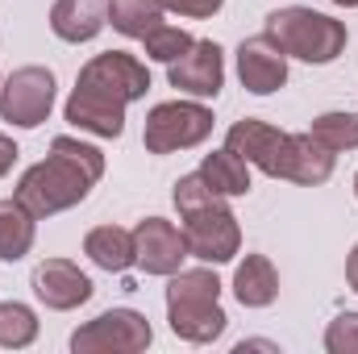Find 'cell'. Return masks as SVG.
<instances>
[{"mask_svg": "<svg viewBox=\"0 0 358 354\" xmlns=\"http://www.w3.org/2000/svg\"><path fill=\"white\" fill-rule=\"evenodd\" d=\"M150 88V71L125 55V50H108L96 55L88 67L80 71L76 92L67 100V121L100 134V138H121L125 134V104H134L138 96H146Z\"/></svg>", "mask_w": 358, "mask_h": 354, "instance_id": "1", "label": "cell"}, {"mask_svg": "<svg viewBox=\"0 0 358 354\" xmlns=\"http://www.w3.org/2000/svg\"><path fill=\"white\" fill-rule=\"evenodd\" d=\"M225 146L255 163L259 171L292 183H325L334 176V150H325L313 134H283L267 121H238L229 125Z\"/></svg>", "mask_w": 358, "mask_h": 354, "instance_id": "2", "label": "cell"}, {"mask_svg": "<svg viewBox=\"0 0 358 354\" xmlns=\"http://www.w3.org/2000/svg\"><path fill=\"white\" fill-rule=\"evenodd\" d=\"M100 176H104V155L96 146L76 142V138H55L50 155L21 176L17 200L34 217H50V213H63V208L80 204Z\"/></svg>", "mask_w": 358, "mask_h": 354, "instance_id": "3", "label": "cell"}, {"mask_svg": "<svg viewBox=\"0 0 358 354\" xmlns=\"http://www.w3.org/2000/svg\"><path fill=\"white\" fill-rule=\"evenodd\" d=\"M217 296H221V283L213 271H179L167 288L171 330L187 342H213L225 330V313H221Z\"/></svg>", "mask_w": 358, "mask_h": 354, "instance_id": "4", "label": "cell"}, {"mask_svg": "<svg viewBox=\"0 0 358 354\" xmlns=\"http://www.w3.org/2000/svg\"><path fill=\"white\" fill-rule=\"evenodd\" d=\"M267 38L304 63H334L346 50V25L313 8H279L267 17Z\"/></svg>", "mask_w": 358, "mask_h": 354, "instance_id": "5", "label": "cell"}, {"mask_svg": "<svg viewBox=\"0 0 358 354\" xmlns=\"http://www.w3.org/2000/svg\"><path fill=\"white\" fill-rule=\"evenodd\" d=\"M183 242H187V255L204 263H229L242 246L238 217L221 204V196H208L204 204L183 208Z\"/></svg>", "mask_w": 358, "mask_h": 354, "instance_id": "6", "label": "cell"}, {"mask_svg": "<svg viewBox=\"0 0 358 354\" xmlns=\"http://www.w3.org/2000/svg\"><path fill=\"white\" fill-rule=\"evenodd\" d=\"M208 134H213V113H208L204 104L167 100V104H155V108H150L142 142H146L150 155H171V150L200 146Z\"/></svg>", "mask_w": 358, "mask_h": 354, "instance_id": "7", "label": "cell"}, {"mask_svg": "<svg viewBox=\"0 0 358 354\" xmlns=\"http://www.w3.org/2000/svg\"><path fill=\"white\" fill-rule=\"evenodd\" d=\"M50 104H55V76L46 67H21L0 88V117L21 129L42 125L50 117Z\"/></svg>", "mask_w": 358, "mask_h": 354, "instance_id": "8", "label": "cell"}, {"mask_svg": "<svg viewBox=\"0 0 358 354\" xmlns=\"http://www.w3.org/2000/svg\"><path fill=\"white\" fill-rule=\"evenodd\" d=\"M150 346V325L142 313L134 309H113V313H100L92 325H84L76 338H71V351H146Z\"/></svg>", "mask_w": 358, "mask_h": 354, "instance_id": "9", "label": "cell"}, {"mask_svg": "<svg viewBox=\"0 0 358 354\" xmlns=\"http://www.w3.org/2000/svg\"><path fill=\"white\" fill-rule=\"evenodd\" d=\"M134 255H138V263L146 267V275H176L179 263L187 259L183 229H176L163 217H146L134 229Z\"/></svg>", "mask_w": 358, "mask_h": 354, "instance_id": "10", "label": "cell"}, {"mask_svg": "<svg viewBox=\"0 0 358 354\" xmlns=\"http://www.w3.org/2000/svg\"><path fill=\"white\" fill-rule=\"evenodd\" d=\"M171 88L192 92V96H217L225 84V59H221V46L217 42H192V50L171 63L167 71Z\"/></svg>", "mask_w": 358, "mask_h": 354, "instance_id": "11", "label": "cell"}, {"mask_svg": "<svg viewBox=\"0 0 358 354\" xmlns=\"http://www.w3.org/2000/svg\"><path fill=\"white\" fill-rule=\"evenodd\" d=\"M238 76L255 96H271V92H279L287 84V55L271 42L267 34L263 38H246L238 46Z\"/></svg>", "mask_w": 358, "mask_h": 354, "instance_id": "12", "label": "cell"}, {"mask_svg": "<svg viewBox=\"0 0 358 354\" xmlns=\"http://www.w3.org/2000/svg\"><path fill=\"white\" fill-rule=\"evenodd\" d=\"M34 292L46 309H76L92 296V279L67 259H46L34 271Z\"/></svg>", "mask_w": 358, "mask_h": 354, "instance_id": "13", "label": "cell"}, {"mask_svg": "<svg viewBox=\"0 0 358 354\" xmlns=\"http://www.w3.org/2000/svg\"><path fill=\"white\" fill-rule=\"evenodd\" d=\"M108 21V4L104 0H55L50 8V29L63 42H92Z\"/></svg>", "mask_w": 358, "mask_h": 354, "instance_id": "14", "label": "cell"}, {"mask_svg": "<svg viewBox=\"0 0 358 354\" xmlns=\"http://www.w3.org/2000/svg\"><path fill=\"white\" fill-rule=\"evenodd\" d=\"M29 246H34V213L17 196L0 200V259L17 263L29 255Z\"/></svg>", "mask_w": 358, "mask_h": 354, "instance_id": "15", "label": "cell"}, {"mask_svg": "<svg viewBox=\"0 0 358 354\" xmlns=\"http://www.w3.org/2000/svg\"><path fill=\"white\" fill-rule=\"evenodd\" d=\"M84 255L104 271H125L129 263H138L134 255V234L129 229H117V225H100L84 238Z\"/></svg>", "mask_w": 358, "mask_h": 354, "instance_id": "16", "label": "cell"}, {"mask_svg": "<svg viewBox=\"0 0 358 354\" xmlns=\"http://www.w3.org/2000/svg\"><path fill=\"white\" fill-rule=\"evenodd\" d=\"M234 292H238V300L246 309H263V304H271L279 296V275H275V267L263 255H246V263L234 275Z\"/></svg>", "mask_w": 358, "mask_h": 354, "instance_id": "17", "label": "cell"}, {"mask_svg": "<svg viewBox=\"0 0 358 354\" xmlns=\"http://www.w3.org/2000/svg\"><path fill=\"white\" fill-rule=\"evenodd\" d=\"M200 176H204V183H208L217 196H246V192H250L246 159H242V155H234L229 146H225V150H217V155H208V159L200 163Z\"/></svg>", "mask_w": 358, "mask_h": 354, "instance_id": "18", "label": "cell"}, {"mask_svg": "<svg viewBox=\"0 0 358 354\" xmlns=\"http://www.w3.org/2000/svg\"><path fill=\"white\" fill-rule=\"evenodd\" d=\"M108 21L125 38H146L163 25V0H108Z\"/></svg>", "mask_w": 358, "mask_h": 354, "instance_id": "19", "label": "cell"}, {"mask_svg": "<svg viewBox=\"0 0 358 354\" xmlns=\"http://www.w3.org/2000/svg\"><path fill=\"white\" fill-rule=\"evenodd\" d=\"M325 150H355L358 146V113H325V117H317L313 121V129H308Z\"/></svg>", "mask_w": 358, "mask_h": 354, "instance_id": "20", "label": "cell"}, {"mask_svg": "<svg viewBox=\"0 0 358 354\" xmlns=\"http://www.w3.org/2000/svg\"><path fill=\"white\" fill-rule=\"evenodd\" d=\"M38 338V317L25 309V304H17V300H8V304H0V346H29Z\"/></svg>", "mask_w": 358, "mask_h": 354, "instance_id": "21", "label": "cell"}, {"mask_svg": "<svg viewBox=\"0 0 358 354\" xmlns=\"http://www.w3.org/2000/svg\"><path fill=\"white\" fill-rule=\"evenodd\" d=\"M142 42H146V55H150L155 63H167V67L192 50V34H183V29H176V25H159V29L146 34Z\"/></svg>", "mask_w": 358, "mask_h": 354, "instance_id": "22", "label": "cell"}, {"mask_svg": "<svg viewBox=\"0 0 358 354\" xmlns=\"http://www.w3.org/2000/svg\"><path fill=\"white\" fill-rule=\"evenodd\" d=\"M325 346L334 354H355L358 351V313L334 317V325H329V334H325Z\"/></svg>", "mask_w": 358, "mask_h": 354, "instance_id": "23", "label": "cell"}, {"mask_svg": "<svg viewBox=\"0 0 358 354\" xmlns=\"http://www.w3.org/2000/svg\"><path fill=\"white\" fill-rule=\"evenodd\" d=\"M225 0H163V8H171L179 17H213Z\"/></svg>", "mask_w": 358, "mask_h": 354, "instance_id": "24", "label": "cell"}, {"mask_svg": "<svg viewBox=\"0 0 358 354\" xmlns=\"http://www.w3.org/2000/svg\"><path fill=\"white\" fill-rule=\"evenodd\" d=\"M17 155H21V150L13 146V138H4V134H0V176H8V171H13Z\"/></svg>", "mask_w": 358, "mask_h": 354, "instance_id": "25", "label": "cell"}, {"mask_svg": "<svg viewBox=\"0 0 358 354\" xmlns=\"http://www.w3.org/2000/svg\"><path fill=\"white\" fill-rule=\"evenodd\" d=\"M346 279H350V288L358 292V246L350 250V259H346Z\"/></svg>", "mask_w": 358, "mask_h": 354, "instance_id": "26", "label": "cell"}, {"mask_svg": "<svg viewBox=\"0 0 358 354\" xmlns=\"http://www.w3.org/2000/svg\"><path fill=\"white\" fill-rule=\"evenodd\" d=\"M334 4H346V8H355L358 0H334Z\"/></svg>", "mask_w": 358, "mask_h": 354, "instance_id": "27", "label": "cell"}, {"mask_svg": "<svg viewBox=\"0 0 358 354\" xmlns=\"http://www.w3.org/2000/svg\"><path fill=\"white\" fill-rule=\"evenodd\" d=\"M355 192H358V176H355Z\"/></svg>", "mask_w": 358, "mask_h": 354, "instance_id": "28", "label": "cell"}]
</instances>
